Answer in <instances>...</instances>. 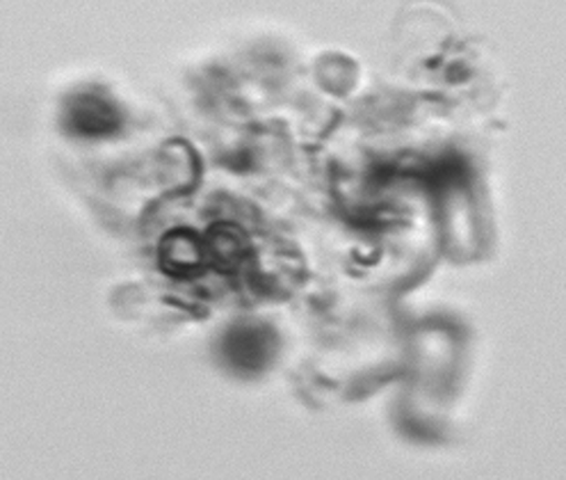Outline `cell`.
I'll return each mask as SVG.
<instances>
[{"label":"cell","instance_id":"obj_1","mask_svg":"<svg viewBox=\"0 0 566 480\" xmlns=\"http://www.w3.org/2000/svg\"><path fill=\"white\" fill-rule=\"evenodd\" d=\"M274 348V332L259 323H238L227 330L222 338V355L227 364L240 375H256L265 371L276 353Z\"/></svg>","mask_w":566,"mask_h":480},{"label":"cell","instance_id":"obj_2","mask_svg":"<svg viewBox=\"0 0 566 480\" xmlns=\"http://www.w3.org/2000/svg\"><path fill=\"white\" fill-rule=\"evenodd\" d=\"M64 117H66V128L71 133L87 135V137L113 135L122 126V115L115 103L94 92L71 96Z\"/></svg>","mask_w":566,"mask_h":480}]
</instances>
